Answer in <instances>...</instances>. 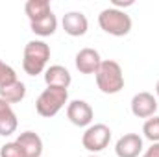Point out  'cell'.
<instances>
[{
  "label": "cell",
  "mask_w": 159,
  "mask_h": 157,
  "mask_svg": "<svg viewBox=\"0 0 159 157\" xmlns=\"http://www.w3.org/2000/svg\"><path fill=\"white\" fill-rule=\"evenodd\" d=\"M128 6H133V0H128V2H122V0H113V7H128Z\"/></svg>",
  "instance_id": "44dd1931"
},
{
  "label": "cell",
  "mask_w": 159,
  "mask_h": 157,
  "mask_svg": "<svg viewBox=\"0 0 159 157\" xmlns=\"http://www.w3.org/2000/svg\"><path fill=\"white\" fill-rule=\"evenodd\" d=\"M0 157H26L22 148L17 144V141L13 142H6L2 148H0Z\"/></svg>",
  "instance_id": "ac0fdd59"
},
{
  "label": "cell",
  "mask_w": 159,
  "mask_h": 157,
  "mask_svg": "<svg viewBox=\"0 0 159 157\" xmlns=\"http://www.w3.org/2000/svg\"><path fill=\"white\" fill-rule=\"evenodd\" d=\"M96 85L104 94H117L124 89V74L122 67L113 59L102 61L100 69L96 70Z\"/></svg>",
  "instance_id": "7a4b0ae2"
},
{
  "label": "cell",
  "mask_w": 159,
  "mask_h": 157,
  "mask_svg": "<svg viewBox=\"0 0 159 157\" xmlns=\"http://www.w3.org/2000/svg\"><path fill=\"white\" fill-rule=\"evenodd\" d=\"M157 111V100L152 92H137L131 98V113L137 118H150Z\"/></svg>",
  "instance_id": "52a82bcc"
},
{
  "label": "cell",
  "mask_w": 159,
  "mask_h": 157,
  "mask_svg": "<svg viewBox=\"0 0 159 157\" xmlns=\"http://www.w3.org/2000/svg\"><path fill=\"white\" fill-rule=\"evenodd\" d=\"M17 144L22 148L26 157H41L43 155V139L34 131H22L17 137Z\"/></svg>",
  "instance_id": "8fae6325"
},
{
  "label": "cell",
  "mask_w": 159,
  "mask_h": 157,
  "mask_svg": "<svg viewBox=\"0 0 159 157\" xmlns=\"http://www.w3.org/2000/svg\"><path fill=\"white\" fill-rule=\"evenodd\" d=\"M109 141H111V129L109 126L106 124H94V126H89L81 137V144L85 150L96 154V152H102L109 146Z\"/></svg>",
  "instance_id": "5b68a950"
},
{
  "label": "cell",
  "mask_w": 159,
  "mask_h": 157,
  "mask_svg": "<svg viewBox=\"0 0 159 157\" xmlns=\"http://www.w3.org/2000/svg\"><path fill=\"white\" fill-rule=\"evenodd\" d=\"M17 126H19V120L15 111L11 109V104L0 98V135L2 137L13 135L17 131Z\"/></svg>",
  "instance_id": "7c38bea8"
},
{
  "label": "cell",
  "mask_w": 159,
  "mask_h": 157,
  "mask_svg": "<svg viewBox=\"0 0 159 157\" xmlns=\"http://www.w3.org/2000/svg\"><path fill=\"white\" fill-rule=\"evenodd\" d=\"M30 28L35 35L39 37H48V35H54L56 30H57V19L54 13H50L48 17L41 19V20H35V22H30Z\"/></svg>",
  "instance_id": "2e32d148"
},
{
  "label": "cell",
  "mask_w": 159,
  "mask_h": 157,
  "mask_svg": "<svg viewBox=\"0 0 159 157\" xmlns=\"http://www.w3.org/2000/svg\"><path fill=\"white\" fill-rule=\"evenodd\" d=\"M74 63H76V69L81 74H96V70L102 65V59L94 48H81L76 54Z\"/></svg>",
  "instance_id": "30bf717a"
},
{
  "label": "cell",
  "mask_w": 159,
  "mask_h": 157,
  "mask_svg": "<svg viewBox=\"0 0 159 157\" xmlns=\"http://www.w3.org/2000/svg\"><path fill=\"white\" fill-rule=\"evenodd\" d=\"M89 157H98V155H89Z\"/></svg>",
  "instance_id": "603a6c76"
},
{
  "label": "cell",
  "mask_w": 159,
  "mask_h": 157,
  "mask_svg": "<svg viewBox=\"0 0 159 157\" xmlns=\"http://www.w3.org/2000/svg\"><path fill=\"white\" fill-rule=\"evenodd\" d=\"M117 157H139L143 154V139L137 133H126L122 135L115 144Z\"/></svg>",
  "instance_id": "ba28073f"
},
{
  "label": "cell",
  "mask_w": 159,
  "mask_h": 157,
  "mask_svg": "<svg viewBox=\"0 0 159 157\" xmlns=\"http://www.w3.org/2000/svg\"><path fill=\"white\" fill-rule=\"evenodd\" d=\"M48 59H50V46L44 41H30L24 46L22 69L28 76H37L46 70Z\"/></svg>",
  "instance_id": "6da1fadb"
},
{
  "label": "cell",
  "mask_w": 159,
  "mask_h": 157,
  "mask_svg": "<svg viewBox=\"0 0 159 157\" xmlns=\"http://www.w3.org/2000/svg\"><path fill=\"white\" fill-rule=\"evenodd\" d=\"M143 133H144V137L148 141H152V144L159 142V117L148 118L144 122V126H143Z\"/></svg>",
  "instance_id": "e0dca14e"
},
{
  "label": "cell",
  "mask_w": 159,
  "mask_h": 157,
  "mask_svg": "<svg viewBox=\"0 0 159 157\" xmlns=\"http://www.w3.org/2000/svg\"><path fill=\"white\" fill-rule=\"evenodd\" d=\"M24 11H26L30 22L41 20V19H44V17H48L52 13L48 0H28L26 6H24Z\"/></svg>",
  "instance_id": "9a60e30c"
},
{
  "label": "cell",
  "mask_w": 159,
  "mask_h": 157,
  "mask_svg": "<svg viewBox=\"0 0 159 157\" xmlns=\"http://www.w3.org/2000/svg\"><path fill=\"white\" fill-rule=\"evenodd\" d=\"M15 79H17V72H15L7 63H4V61L0 59V87L6 85V83H11V81H15Z\"/></svg>",
  "instance_id": "d6986e66"
},
{
  "label": "cell",
  "mask_w": 159,
  "mask_h": 157,
  "mask_svg": "<svg viewBox=\"0 0 159 157\" xmlns=\"http://www.w3.org/2000/svg\"><path fill=\"white\" fill-rule=\"evenodd\" d=\"M143 157H159V142H154V144L143 154Z\"/></svg>",
  "instance_id": "ffe728a7"
},
{
  "label": "cell",
  "mask_w": 159,
  "mask_h": 157,
  "mask_svg": "<svg viewBox=\"0 0 159 157\" xmlns=\"http://www.w3.org/2000/svg\"><path fill=\"white\" fill-rule=\"evenodd\" d=\"M93 117H94V111L85 100H72L67 105V118L78 128H89Z\"/></svg>",
  "instance_id": "8992f818"
},
{
  "label": "cell",
  "mask_w": 159,
  "mask_h": 157,
  "mask_svg": "<svg viewBox=\"0 0 159 157\" xmlns=\"http://www.w3.org/2000/svg\"><path fill=\"white\" fill-rule=\"evenodd\" d=\"M24 96H26V85L19 79L0 87V98L6 100L7 104H19L24 100Z\"/></svg>",
  "instance_id": "5bb4252c"
},
{
  "label": "cell",
  "mask_w": 159,
  "mask_h": 157,
  "mask_svg": "<svg viewBox=\"0 0 159 157\" xmlns=\"http://www.w3.org/2000/svg\"><path fill=\"white\" fill-rule=\"evenodd\" d=\"M44 81L48 87H63V89H69L70 81H72V76L70 72L61 67V65H52L44 70Z\"/></svg>",
  "instance_id": "4fadbf2b"
},
{
  "label": "cell",
  "mask_w": 159,
  "mask_h": 157,
  "mask_svg": "<svg viewBox=\"0 0 159 157\" xmlns=\"http://www.w3.org/2000/svg\"><path fill=\"white\" fill-rule=\"evenodd\" d=\"M61 24H63L65 34H69L70 37H81L89 30V20H87V17L81 11H69V13H65Z\"/></svg>",
  "instance_id": "9c48e42d"
},
{
  "label": "cell",
  "mask_w": 159,
  "mask_h": 157,
  "mask_svg": "<svg viewBox=\"0 0 159 157\" xmlns=\"http://www.w3.org/2000/svg\"><path fill=\"white\" fill-rule=\"evenodd\" d=\"M98 24L100 28L115 37H124L131 32V19L126 11L117 9V7H107L102 9L98 15Z\"/></svg>",
  "instance_id": "277c9868"
},
{
  "label": "cell",
  "mask_w": 159,
  "mask_h": 157,
  "mask_svg": "<svg viewBox=\"0 0 159 157\" xmlns=\"http://www.w3.org/2000/svg\"><path fill=\"white\" fill-rule=\"evenodd\" d=\"M67 102H69V89H63V87H46L39 94L37 102H35V111L44 118L56 117L65 107Z\"/></svg>",
  "instance_id": "3957f363"
},
{
  "label": "cell",
  "mask_w": 159,
  "mask_h": 157,
  "mask_svg": "<svg viewBox=\"0 0 159 157\" xmlns=\"http://www.w3.org/2000/svg\"><path fill=\"white\" fill-rule=\"evenodd\" d=\"M156 94L159 96V79H157V83H156Z\"/></svg>",
  "instance_id": "7402d4cb"
}]
</instances>
